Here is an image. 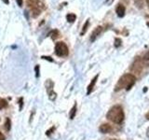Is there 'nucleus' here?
I'll use <instances>...</instances> for the list:
<instances>
[{"label": "nucleus", "mask_w": 149, "mask_h": 140, "mask_svg": "<svg viewBox=\"0 0 149 140\" xmlns=\"http://www.w3.org/2000/svg\"><path fill=\"white\" fill-rule=\"evenodd\" d=\"M125 114L122 106L120 105H115L111 107L108 110V112L106 113V119L109 120L115 124H122L124 121Z\"/></svg>", "instance_id": "nucleus-1"}, {"label": "nucleus", "mask_w": 149, "mask_h": 140, "mask_svg": "<svg viewBox=\"0 0 149 140\" xmlns=\"http://www.w3.org/2000/svg\"><path fill=\"white\" fill-rule=\"evenodd\" d=\"M136 82V77L132 73L124 74L118 79V83L115 86V92H119L123 89H126V91H130L132 87Z\"/></svg>", "instance_id": "nucleus-2"}, {"label": "nucleus", "mask_w": 149, "mask_h": 140, "mask_svg": "<svg viewBox=\"0 0 149 140\" xmlns=\"http://www.w3.org/2000/svg\"><path fill=\"white\" fill-rule=\"evenodd\" d=\"M28 6H29L34 17L38 16L42 9L44 8V4L40 0H28Z\"/></svg>", "instance_id": "nucleus-3"}, {"label": "nucleus", "mask_w": 149, "mask_h": 140, "mask_svg": "<svg viewBox=\"0 0 149 140\" xmlns=\"http://www.w3.org/2000/svg\"><path fill=\"white\" fill-rule=\"evenodd\" d=\"M55 54L59 57H66L69 54V50L67 45L63 41L57 42L55 45Z\"/></svg>", "instance_id": "nucleus-4"}, {"label": "nucleus", "mask_w": 149, "mask_h": 140, "mask_svg": "<svg viewBox=\"0 0 149 140\" xmlns=\"http://www.w3.org/2000/svg\"><path fill=\"white\" fill-rule=\"evenodd\" d=\"M143 66H144V64L143 63L142 58L137 57L133 61V63L132 64V65H130V71L134 74H141V72L143 69Z\"/></svg>", "instance_id": "nucleus-5"}, {"label": "nucleus", "mask_w": 149, "mask_h": 140, "mask_svg": "<svg viewBox=\"0 0 149 140\" xmlns=\"http://www.w3.org/2000/svg\"><path fill=\"white\" fill-rule=\"evenodd\" d=\"M53 86H54V83L50 80V79H48L46 82V88H47V91H48L49 93V97L50 100H55L56 98V92L53 91Z\"/></svg>", "instance_id": "nucleus-6"}, {"label": "nucleus", "mask_w": 149, "mask_h": 140, "mask_svg": "<svg viewBox=\"0 0 149 140\" xmlns=\"http://www.w3.org/2000/svg\"><path fill=\"white\" fill-rule=\"evenodd\" d=\"M98 78H99V74H97L96 76L91 79V83L88 84V86L87 87V95H90L91 93L92 92L93 89H94V87H95V85H96V82H97V80H98Z\"/></svg>", "instance_id": "nucleus-7"}, {"label": "nucleus", "mask_w": 149, "mask_h": 140, "mask_svg": "<svg viewBox=\"0 0 149 140\" xmlns=\"http://www.w3.org/2000/svg\"><path fill=\"white\" fill-rule=\"evenodd\" d=\"M102 28H104L102 26H97V27L95 28V29L92 31L91 35V42L95 41V40L97 39V37L102 34Z\"/></svg>", "instance_id": "nucleus-8"}, {"label": "nucleus", "mask_w": 149, "mask_h": 140, "mask_svg": "<svg viewBox=\"0 0 149 140\" xmlns=\"http://www.w3.org/2000/svg\"><path fill=\"white\" fill-rule=\"evenodd\" d=\"M99 131L102 134H109V133H112L113 127H112V125L109 123H102L99 127Z\"/></svg>", "instance_id": "nucleus-9"}, {"label": "nucleus", "mask_w": 149, "mask_h": 140, "mask_svg": "<svg viewBox=\"0 0 149 140\" xmlns=\"http://www.w3.org/2000/svg\"><path fill=\"white\" fill-rule=\"evenodd\" d=\"M116 14H118V16L119 18H122V17H124V15H125L126 8H125V7L123 6V5L119 4L118 6L116 7Z\"/></svg>", "instance_id": "nucleus-10"}, {"label": "nucleus", "mask_w": 149, "mask_h": 140, "mask_svg": "<svg viewBox=\"0 0 149 140\" xmlns=\"http://www.w3.org/2000/svg\"><path fill=\"white\" fill-rule=\"evenodd\" d=\"M77 103H74V105L73 106V107L70 110V113H69V118L73 120L74 118V116L77 114Z\"/></svg>", "instance_id": "nucleus-11"}, {"label": "nucleus", "mask_w": 149, "mask_h": 140, "mask_svg": "<svg viewBox=\"0 0 149 140\" xmlns=\"http://www.w3.org/2000/svg\"><path fill=\"white\" fill-rule=\"evenodd\" d=\"M142 60H143V63L144 65H146V66H149V50L143 56Z\"/></svg>", "instance_id": "nucleus-12"}, {"label": "nucleus", "mask_w": 149, "mask_h": 140, "mask_svg": "<svg viewBox=\"0 0 149 140\" xmlns=\"http://www.w3.org/2000/svg\"><path fill=\"white\" fill-rule=\"evenodd\" d=\"M66 19L69 22H74V21H76L77 16H76V14H74V13H69L66 16Z\"/></svg>", "instance_id": "nucleus-13"}, {"label": "nucleus", "mask_w": 149, "mask_h": 140, "mask_svg": "<svg viewBox=\"0 0 149 140\" xmlns=\"http://www.w3.org/2000/svg\"><path fill=\"white\" fill-rule=\"evenodd\" d=\"M134 4L140 9L143 8V0H134Z\"/></svg>", "instance_id": "nucleus-14"}, {"label": "nucleus", "mask_w": 149, "mask_h": 140, "mask_svg": "<svg viewBox=\"0 0 149 140\" xmlns=\"http://www.w3.org/2000/svg\"><path fill=\"white\" fill-rule=\"evenodd\" d=\"M8 106V102L3 99V98H0V109H3V108H6Z\"/></svg>", "instance_id": "nucleus-15"}, {"label": "nucleus", "mask_w": 149, "mask_h": 140, "mask_svg": "<svg viewBox=\"0 0 149 140\" xmlns=\"http://www.w3.org/2000/svg\"><path fill=\"white\" fill-rule=\"evenodd\" d=\"M10 124H11L10 120H9L8 118H7L6 119V123H5V129H6L7 132H8V131L10 130Z\"/></svg>", "instance_id": "nucleus-16"}, {"label": "nucleus", "mask_w": 149, "mask_h": 140, "mask_svg": "<svg viewBox=\"0 0 149 140\" xmlns=\"http://www.w3.org/2000/svg\"><path fill=\"white\" fill-rule=\"evenodd\" d=\"M121 44H122V40H121L120 38H116L115 39V47L116 48H119V47L121 46Z\"/></svg>", "instance_id": "nucleus-17"}, {"label": "nucleus", "mask_w": 149, "mask_h": 140, "mask_svg": "<svg viewBox=\"0 0 149 140\" xmlns=\"http://www.w3.org/2000/svg\"><path fill=\"white\" fill-rule=\"evenodd\" d=\"M88 20L85 22V24H84V26H83V29H82V31H81V36H83L84 34L86 33V31H87V29H88Z\"/></svg>", "instance_id": "nucleus-18"}, {"label": "nucleus", "mask_w": 149, "mask_h": 140, "mask_svg": "<svg viewBox=\"0 0 149 140\" xmlns=\"http://www.w3.org/2000/svg\"><path fill=\"white\" fill-rule=\"evenodd\" d=\"M55 130V127H54V126H52V127H51L49 130H48V131H47V132H46V134L47 135H48V136H49V135H50L51 134H52V132H53V131Z\"/></svg>", "instance_id": "nucleus-19"}, {"label": "nucleus", "mask_w": 149, "mask_h": 140, "mask_svg": "<svg viewBox=\"0 0 149 140\" xmlns=\"http://www.w3.org/2000/svg\"><path fill=\"white\" fill-rule=\"evenodd\" d=\"M35 69H36V78H38V76H39V66L38 65H36Z\"/></svg>", "instance_id": "nucleus-20"}, {"label": "nucleus", "mask_w": 149, "mask_h": 140, "mask_svg": "<svg viewBox=\"0 0 149 140\" xmlns=\"http://www.w3.org/2000/svg\"><path fill=\"white\" fill-rule=\"evenodd\" d=\"M16 1H17L18 5H19V6H20V7H22V2H23V0H16Z\"/></svg>", "instance_id": "nucleus-21"}, {"label": "nucleus", "mask_w": 149, "mask_h": 140, "mask_svg": "<svg viewBox=\"0 0 149 140\" xmlns=\"http://www.w3.org/2000/svg\"><path fill=\"white\" fill-rule=\"evenodd\" d=\"M0 140H5V135L0 132Z\"/></svg>", "instance_id": "nucleus-22"}, {"label": "nucleus", "mask_w": 149, "mask_h": 140, "mask_svg": "<svg viewBox=\"0 0 149 140\" xmlns=\"http://www.w3.org/2000/svg\"><path fill=\"white\" fill-rule=\"evenodd\" d=\"M42 58L46 59V60H49V61H50V62H52V59H50V57H46V56H42Z\"/></svg>", "instance_id": "nucleus-23"}, {"label": "nucleus", "mask_w": 149, "mask_h": 140, "mask_svg": "<svg viewBox=\"0 0 149 140\" xmlns=\"http://www.w3.org/2000/svg\"><path fill=\"white\" fill-rule=\"evenodd\" d=\"M22 98L20 99V109H22Z\"/></svg>", "instance_id": "nucleus-24"}, {"label": "nucleus", "mask_w": 149, "mask_h": 140, "mask_svg": "<svg viewBox=\"0 0 149 140\" xmlns=\"http://www.w3.org/2000/svg\"><path fill=\"white\" fill-rule=\"evenodd\" d=\"M146 119L149 120V112H147V113L146 114Z\"/></svg>", "instance_id": "nucleus-25"}, {"label": "nucleus", "mask_w": 149, "mask_h": 140, "mask_svg": "<svg viewBox=\"0 0 149 140\" xmlns=\"http://www.w3.org/2000/svg\"><path fill=\"white\" fill-rule=\"evenodd\" d=\"M146 135H147V137L149 138V127H148L147 130H146Z\"/></svg>", "instance_id": "nucleus-26"}, {"label": "nucleus", "mask_w": 149, "mask_h": 140, "mask_svg": "<svg viewBox=\"0 0 149 140\" xmlns=\"http://www.w3.org/2000/svg\"><path fill=\"white\" fill-rule=\"evenodd\" d=\"M106 2H107V3H109V4H111V3H113V2H114V0H107Z\"/></svg>", "instance_id": "nucleus-27"}, {"label": "nucleus", "mask_w": 149, "mask_h": 140, "mask_svg": "<svg viewBox=\"0 0 149 140\" xmlns=\"http://www.w3.org/2000/svg\"><path fill=\"white\" fill-rule=\"evenodd\" d=\"M105 140H119V139H116V138H107Z\"/></svg>", "instance_id": "nucleus-28"}, {"label": "nucleus", "mask_w": 149, "mask_h": 140, "mask_svg": "<svg viewBox=\"0 0 149 140\" xmlns=\"http://www.w3.org/2000/svg\"><path fill=\"white\" fill-rule=\"evenodd\" d=\"M4 3H6V4H8V0H3Z\"/></svg>", "instance_id": "nucleus-29"}, {"label": "nucleus", "mask_w": 149, "mask_h": 140, "mask_svg": "<svg viewBox=\"0 0 149 140\" xmlns=\"http://www.w3.org/2000/svg\"><path fill=\"white\" fill-rule=\"evenodd\" d=\"M146 3H147V5H148V6H149V0H146Z\"/></svg>", "instance_id": "nucleus-30"}]
</instances>
